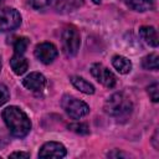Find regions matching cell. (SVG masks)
Wrapping results in <instances>:
<instances>
[{
  "label": "cell",
  "mask_w": 159,
  "mask_h": 159,
  "mask_svg": "<svg viewBox=\"0 0 159 159\" xmlns=\"http://www.w3.org/2000/svg\"><path fill=\"white\" fill-rule=\"evenodd\" d=\"M2 119L10 133L15 137L22 138L31 129V120L27 114L16 106H10L2 111Z\"/></svg>",
  "instance_id": "1"
},
{
  "label": "cell",
  "mask_w": 159,
  "mask_h": 159,
  "mask_svg": "<svg viewBox=\"0 0 159 159\" xmlns=\"http://www.w3.org/2000/svg\"><path fill=\"white\" fill-rule=\"evenodd\" d=\"M132 103L123 93L112 94L104 103V112L113 117H120L130 113Z\"/></svg>",
  "instance_id": "2"
},
{
  "label": "cell",
  "mask_w": 159,
  "mask_h": 159,
  "mask_svg": "<svg viewBox=\"0 0 159 159\" xmlns=\"http://www.w3.org/2000/svg\"><path fill=\"white\" fill-rule=\"evenodd\" d=\"M62 41V51L66 56H75L81 45V36L78 30L75 26H67L62 31L61 36Z\"/></svg>",
  "instance_id": "3"
},
{
  "label": "cell",
  "mask_w": 159,
  "mask_h": 159,
  "mask_svg": "<svg viewBox=\"0 0 159 159\" xmlns=\"http://www.w3.org/2000/svg\"><path fill=\"white\" fill-rule=\"evenodd\" d=\"M61 107L73 119H80V118L84 117L86 114H88V112H89V107L87 106V103H84L83 101H81L76 97L68 96V94L62 97Z\"/></svg>",
  "instance_id": "4"
},
{
  "label": "cell",
  "mask_w": 159,
  "mask_h": 159,
  "mask_svg": "<svg viewBox=\"0 0 159 159\" xmlns=\"http://www.w3.org/2000/svg\"><path fill=\"white\" fill-rule=\"evenodd\" d=\"M21 24V15L16 9L2 7L0 9V32L12 31Z\"/></svg>",
  "instance_id": "5"
},
{
  "label": "cell",
  "mask_w": 159,
  "mask_h": 159,
  "mask_svg": "<svg viewBox=\"0 0 159 159\" xmlns=\"http://www.w3.org/2000/svg\"><path fill=\"white\" fill-rule=\"evenodd\" d=\"M91 75L104 87L112 88L117 83V78L112 71L104 67L102 63H93L91 66Z\"/></svg>",
  "instance_id": "6"
},
{
  "label": "cell",
  "mask_w": 159,
  "mask_h": 159,
  "mask_svg": "<svg viewBox=\"0 0 159 159\" xmlns=\"http://www.w3.org/2000/svg\"><path fill=\"white\" fill-rule=\"evenodd\" d=\"M35 56L42 63L48 65V63L53 62V60L57 57V48L53 43L42 42L35 47Z\"/></svg>",
  "instance_id": "7"
},
{
  "label": "cell",
  "mask_w": 159,
  "mask_h": 159,
  "mask_svg": "<svg viewBox=\"0 0 159 159\" xmlns=\"http://www.w3.org/2000/svg\"><path fill=\"white\" fill-rule=\"evenodd\" d=\"M66 155V148L63 144L57 142L45 143L39 152L40 158H63Z\"/></svg>",
  "instance_id": "8"
},
{
  "label": "cell",
  "mask_w": 159,
  "mask_h": 159,
  "mask_svg": "<svg viewBox=\"0 0 159 159\" xmlns=\"http://www.w3.org/2000/svg\"><path fill=\"white\" fill-rule=\"evenodd\" d=\"M22 84L25 88H27L32 92H41L45 88L46 78L40 72H31L22 80Z\"/></svg>",
  "instance_id": "9"
},
{
  "label": "cell",
  "mask_w": 159,
  "mask_h": 159,
  "mask_svg": "<svg viewBox=\"0 0 159 159\" xmlns=\"http://www.w3.org/2000/svg\"><path fill=\"white\" fill-rule=\"evenodd\" d=\"M10 66H11V70L14 71V73L20 76V75L25 73L26 70L29 68V62L24 57V55L14 53V56L10 58Z\"/></svg>",
  "instance_id": "10"
},
{
  "label": "cell",
  "mask_w": 159,
  "mask_h": 159,
  "mask_svg": "<svg viewBox=\"0 0 159 159\" xmlns=\"http://www.w3.org/2000/svg\"><path fill=\"white\" fill-rule=\"evenodd\" d=\"M139 35L149 46H153V47L158 46V32H157L155 27H153V26H142L139 29Z\"/></svg>",
  "instance_id": "11"
},
{
  "label": "cell",
  "mask_w": 159,
  "mask_h": 159,
  "mask_svg": "<svg viewBox=\"0 0 159 159\" xmlns=\"http://www.w3.org/2000/svg\"><path fill=\"white\" fill-rule=\"evenodd\" d=\"M112 65L122 75H125V73L130 72V70H132V62L127 57H124V56H119V55L113 56Z\"/></svg>",
  "instance_id": "12"
},
{
  "label": "cell",
  "mask_w": 159,
  "mask_h": 159,
  "mask_svg": "<svg viewBox=\"0 0 159 159\" xmlns=\"http://www.w3.org/2000/svg\"><path fill=\"white\" fill-rule=\"evenodd\" d=\"M125 4L129 9L138 11V12L149 11L154 7L153 0H125Z\"/></svg>",
  "instance_id": "13"
},
{
  "label": "cell",
  "mask_w": 159,
  "mask_h": 159,
  "mask_svg": "<svg viewBox=\"0 0 159 159\" xmlns=\"http://www.w3.org/2000/svg\"><path fill=\"white\" fill-rule=\"evenodd\" d=\"M71 83L81 92L86 93V94H93L94 93V87L92 83H89L88 81H86L84 78L80 77V76H72L71 77Z\"/></svg>",
  "instance_id": "14"
},
{
  "label": "cell",
  "mask_w": 159,
  "mask_h": 159,
  "mask_svg": "<svg viewBox=\"0 0 159 159\" xmlns=\"http://www.w3.org/2000/svg\"><path fill=\"white\" fill-rule=\"evenodd\" d=\"M83 2L84 0H58L56 9L57 11H61V12H70L81 7Z\"/></svg>",
  "instance_id": "15"
},
{
  "label": "cell",
  "mask_w": 159,
  "mask_h": 159,
  "mask_svg": "<svg viewBox=\"0 0 159 159\" xmlns=\"http://www.w3.org/2000/svg\"><path fill=\"white\" fill-rule=\"evenodd\" d=\"M142 66L145 70H152V71H157L159 68V57L157 53H150L148 56H145L142 61Z\"/></svg>",
  "instance_id": "16"
},
{
  "label": "cell",
  "mask_w": 159,
  "mask_h": 159,
  "mask_svg": "<svg viewBox=\"0 0 159 159\" xmlns=\"http://www.w3.org/2000/svg\"><path fill=\"white\" fill-rule=\"evenodd\" d=\"M27 46H29V39H26V37L16 39L15 42H14V53L24 55V52L26 51Z\"/></svg>",
  "instance_id": "17"
},
{
  "label": "cell",
  "mask_w": 159,
  "mask_h": 159,
  "mask_svg": "<svg viewBox=\"0 0 159 159\" xmlns=\"http://www.w3.org/2000/svg\"><path fill=\"white\" fill-rule=\"evenodd\" d=\"M68 129L78 133V134H88L89 133V128L86 123H72L68 125Z\"/></svg>",
  "instance_id": "18"
},
{
  "label": "cell",
  "mask_w": 159,
  "mask_h": 159,
  "mask_svg": "<svg viewBox=\"0 0 159 159\" xmlns=\"http://www.w3.org/2000/svg\"><path fill=\"white\" fill-rule=\"evenodd\" d=\"M147 92H148V94H149V97H150V99L153 102H158L159 101V86H158L157 82L150 84L147 88Z\"/></svg>",
  "instance_id": "19"
},
{
  "label": "cell",
  "mask_w": 159,
  "mask_h": 159,
  "mask_svg": "<svg viewBox=\"0 0 159 159\" xmlns=\"http://www.w3.org/2000/svg\"><path fill=\"white\" fill-rule=\"evenodd\" d=\"M53 0H30V4L34 9H37V10H41V9H45L47 6H50L52 4Z\"/></svg>",
  "instance_id": "20"
},
{
  "label": "cell",
  "mask_w": 159,
  "mask_h": 159,
  "mask_svg": "<svg viewBox=\"0 0 159 159\" xmlns=\"http://www.w3.org/2000/svg\"><path fill=\"white\" fill-rule=\"evenodd\" d=\"M10 98V92L7 89V87L5 84L0 83V106H2L4 103H6Z\"/></svg>",
  "instance_id": "21"
},
{
  "label": "cell",
  "mask_w": 159,
  "mask_h": 159,
  "mask_svg": "<svg viewBox=\"0 0 159 159\" xmlns=\"http://www.w3.org/2000/svg\"><path fill=\"white\" fill-rule=\"evenodd\" d=\"M9 157L10 158H30V154L25 153V152H14Z\"/></svg>",
  "instance_id": "22"
},
{
  "label": "cell",
  "mask_w": 159,
  "mask_h": 159,
  "mask_svg": "<svg viewBox=\"0 0 159 159\" xmlns=\"http://www.w3.org/2000/svg\"><path fill=\"white\" fill-rule=\"evenodd\" d=\"M108 157H111V158H118V157H127V154H124L122 152H118V150H114V152L108 153Z\"/></svg>",
  "instance_id": "23"
},
{
  "label": "cell",
  "mask_w": 159,
  "mask_h": 159,
  "mask_svg": "<svg viewBox=\"0 0 159 159\" xmlns=\"http://www.w3.org/2000/svg\"><path fill=\"white\" fill-rule=\"evenodd\" d=\"M93 1H94V2H97V4H98V2H101V0H93Z\"/></svg>",
  "instance_id": "24"
},
{
  "label": "cell",
  "mask_w": 159,
  "mask_h": 159,
  "mask_svg": "<svg viewBox=\"0 0 159 159\" xmlns=\"http://www.w3.org/2000/svg\"><path fill=\"white\" fill-rule=\"evenodd\" d=\"M0 71H1V61H0Z\"/></svg>",
  "instance_id": "25"
},
{
  "label": "cell",
  "mask_w": 159,
  "mask_h": 159,
  "mask_svg": "<svg viewBox=\"0 0 159 159\" xmlns=\"http://www.w3.org/2000/svg\"><path fill=\"white\" fill-rule=\"evenodd\" d=\"M1 1H2V0H0V2H1Z\"/></svg>",
  "instance_id": "26"
}]
</instances>
